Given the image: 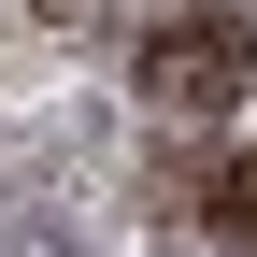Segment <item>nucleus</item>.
Here are the masks:
<instances>
[{"label":"nucleus","mask_w":257,"mask_h":257,"mask_svg":"<svg viewBox=\"0 0 257 257\" xmlns=\"http://www.w3.org/2000/svg\"><path fill=\"white\" fill-rule=\"evenodd\" d=\"M243 15H172V29H157V43H143V100H172V114H229L243 100Z\"/></svg>","instance_id":"nucleus-1"},{"label":"nucleus","mask_w":257,"mask_h":257,"mask_svg":"<svg viewBox=\"0 0 257 257\" xmlns=\"http://www.w3.org/2000/svg\"><path fill=\"white\" fill-rule=\"evenodd\" d=\"M214 214H229V229H257V157H229V172H214Z\"/></svg>","instance_id":"nucleus-2"}]
</instances>
